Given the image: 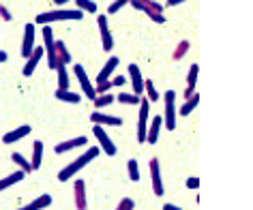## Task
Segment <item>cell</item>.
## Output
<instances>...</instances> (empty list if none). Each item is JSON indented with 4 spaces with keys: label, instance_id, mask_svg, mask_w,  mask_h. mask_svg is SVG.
<instances>
[{
    "label": "cell",
    "instance_id": "obj_1",
    "mask_svg": "<svg viewBox=\"0 0 253 210\" xmlns=\"http://www.w3.org/2000/svg\"><path fill=\"white\" fill-rule=\"evenodd\" d=\"M99 155H101V148H99V146H90V148H88V150L84 152V155L78 157V159H73V161L69 163L67 168H62V169L58 171V180H60V182L71 180V178H73L75 174H80V171L84 169L86 165L92 161V159H97Z\"/></svg>",
    "mask_w": 253,
    "mask_h": 210
},
{
    "label": "cell",
    "instance_id": "obj_2",
    "mask_svg": "<svg viewBox=\"0 0 253 210\" xmlns=\"http://www.w3.org/2000/svg\"><path fill=\"white\" fill-rule=\"evenodd\" d=\"M67 20H84V13L78 9H54V11H45V13H39L37 15V24L45 26V24H52V22H67Z\"/></svg>",
    "mask_w": 253,
    "mask_h": 210
},
{
    "label": "cell",
    "instance_id": "obj_3",
    "mask_svg": "<svg viewBox=\"0 0 253 210\" xmlns=\"http://www.w3.org/2000/svg\"><path fill=\"white\" fill-rule=\"evenodd\" d=\"M166 114H163V125L168 126V131H174L176 129V92L174 90H168L166 92Z\"/></svg>",
    "mask_w": 253,
    "mask_h": 210
},
{
    "label": "cell",
    "instance_id": "obj_4",
    "mask_svg": "<svg viewBox=\"0 0 253 210\" xmlns=\"http://www.w3.org/2000/svg\"><path fill=\"white\" fill-rule=\"evenodd\" d=\"M92 135L99 139V148H101V152H105L107 157H114V155H116V144L112 142V137L105 133L103 126L94 125V126H92Z\"/></svg>",
    "mask_w": 253,
    "mask_h": 210
},
{
    "label": "cell",
    "instance_id": "obj_5",
    "mask_svg": "<svg viewBox=\"0 0 253 210\" xmlns=\"http://www.w3.org/2000/svg\"><path fill=\"white\" fill-rule=\"evenodd\" d=\"M148 112H150V101L148 99H140V125H137V142L140 144H146Z\"/></svg>",
    "mask_w": 253,
    "mask_h": 210
},
{
    "label": "cell",
    "instance_id": "obj_6",
    "mask_svg": "<svg viewBox=\"0 0 253 210\" xmlns=\"http://www.w3.org/2000/svg\"><path fill=\"white\" fill-rule=\"evenodd\" d=\"M43 43H45V47H43V52H47V67L54 69L56 71V49H54V33L52 28H49V24L43 26Z\"/></svg>",
    "mask_w": 253,
    "mask_h": 210
},
{
    "label": "cell",
    "instance_id": "obj_7",
    "mask_svg": "<svg viewBox=\"0 0 253 210\" xmlns=\"http://www.w3.org/2000/svg\"><path fill=\"white\" fill-rule=\"evenodd\" d=\"M73 73H75V78H78V82H80L82 90H84V97L92 101L94 97H97V92H94V86L90 84V78H88L86 69L82 65H73Z\"/></svg>",
    "mask_w": 253,
    "mask_h": 210
},
{
    "label": "cell",
    "instance_id": "obj_8",
    "mask_svg": "<svg viewBox=\"0 0 253 210\" xmlns=\"http://www.w3.org/2000/svg\"><path fill=\"white\" fill-rule=\"evenodd\" d=\"M73 204H75V210H86L88 208L84 178H75L73 180Z\"/></svg>",
    "mask_w": 253,
    "mask_h": 210
},
{
    "label": "cell",
    "instance_id": "obj_9",
    "mask_svg": "<svg viewBox=\"0 0 253 210\" xmlns=\"http://www.w3.org/2000/svg\"><path fill=\"white\" fill-rule=\"evenodd\" d=\"M150 168V182H153V193L155 195H163V180H161V168H159V159H150L148 161Z\"/></svg>",
    "mask_w": 253,
    "mask_h": 210
},
{
    "label": "cell",
    "instance_id": "obj_10",
    "mask_svg": "<svg viewBox=\"0 0 253 210\" xmlns=\"http://www.w3.org/2000/svg\"><path fill=\"white\" fill-rule=\"evenodd\" d=\"M97 24H99V35H101V43H103V49H105V52H112V49H114V37H112V33H110L107 15H99V17H97Z\"/></svg>",
    "mask_w": 253,
    "mask_h": 210
},
{
    "label": "cell",
    "instance_id": "obj_11",
    "mask_svg": "<svg viewBox=\"0 0 253 210\" xmlns=\"http://www.w3.org/2000/svg\"><path fill=\"white\" fill-rule=\"evenodd\" d=\"M90 120L99 126H123V118L120 116H110V114H103L99 110L90 114Z\"/></svg>",
    "mask_w": 253,
    "mask_h": 210
},
{
    "label": "cell",
    "instance_id": "obj_12",
    "mask_svg": "<svg viewBox=\"0 0 253 210\" xmlns=\"http://www.w3.org/2000/svg\"><path fill=\"white\" fill-rule=\"evenodd\" d=\"M35 49V24H26L24 26V41H22V56L28 58Z\"/></svg>",
    "mask_w": 253,
    "mask_h": 210
},
{
    "label": "cell",
    "instance_id": "obj_13",
    "mask_svg": "<svg viewBox=\"0 0 253 210\" xmlns=\"http://www.w3.org/2000/svg\"><path fill=\"white\" fill-rule=\"evenodd\" d=\"M126 71H129V80H131V86H133V94H137V97H140V94L144 92V78H142L140 67L131 62V65L126 67Z\"/></svg>",
    "mask_w": 253,
    "mask_h": 210
},
{
    "label": "cell",
    "instance_id": "obj_14",
    "mask_svg": "<svg viewBox=\"0 0 253 210\" xmlns=\"http://www.w3.org/2000/svg\"><path fill=\"white\" fill-rule=\"evenodd\" d=\"M43 54H45V52H43V47H35V49H33V54H30L28 58H26V65H24V69H22V75H24V78H30V75L35 73V69H37V65L41 62Z\"/></svg>",
    "mask_w": 253,
    "mask_h": 210
},
{
    "label": "cell",
    "instance_id": "obj_15",
    "mask_svg": "<svg viewBox=\"0 0 253 210\" xmlns=\"http://www.w3.org/2000/svg\"><path fill=\"white\" fill-rule=\"evenodd\" d=\"M86 144H88V139H86L84 135H80V137H73V139H65V142L56 144L54 152H56V155H62V152H69V150H75V148H84Z\"/></svg>",
    "mask_w": 253,
    "mask_h": 210
},
{
    "label": "cell",
    "instance_id": "obj_16",
    "mask_svg": "<svg viewBox=\"0 0 253 210\" xmlns=\"http://www.w3.org/2000/svg\"><path fill=\"white\" fill-rule=\"evenodd\" d=\"M118 56H110V60L103 65V69L99 71L97 75V82H107V80H112L114 78V71H116V67H118Z\"/></svg>",
    "mask_w": 253,
    "mask_h": 210
},
{
    "label": "cell",
    "instance_id": "obj_17",
    "mask_svg": "<svg viewBox=\"0 0 253 210\" xmlns=\"http://www.w3.org/2000/svg\"><path fill=\"white\" fill-rule=\"evenodd\" d=\"M161 126H163V118L161 116H155L150 120L148 129H146V142L148 144H157V139H159V133H161Z\"/></svg>",
    "mask_w": 253,
    "mask_h": 210
},
{
    "label": "cell",
    "instance_id": "obj_18",
    "mask_svg": "<svg viewBox=\"0 0 253 210\" xmlns=\"http://www.w3.org/2000/svg\"><path fill=\"white\" fill-rule=\"evenodd\" d=\"M28 135H30V126H28V125H24V126H17V129L9 131V133H4L2 142H4V144H15V142H20V139L28 137Z\"/></svg>",
    "mask_w": 253,
    "mask_h": 210
},
{
    "label": "cell",
    "instance_id": "obj_19",
    "mask_svg": "<svg viewBox=\"0 0 253 210\" xmlns=\"http://www.w3.org/2000/svg\"><path fill=\"white\" fill-rule=\"evenodd\" d=\"M54 49H56V65H69L71 62V54H69V49L65 45V41H54ZM56 67V69H58Z\"/></svg>",
    "mask_w": 253,
    "mask_h": 210
},
{
    "label": "cell",
    "instance_id": "obj_20",
    "mask_svg": "<svg viewBox=\"0 0 253 210\" xmlns=\"http://www.w3.org/2000/svg\"><path fill=\"white\" fill-rule=\"evenodd\" d=\"M49 204H52V195L49 193H43L39 195L37 200H33L28 204V206H24V208H17V210H43V208H47Z\"/></svg>",
    "mask_w": 253,
    "mask_h": 210
},
{
    "label": "cell",
    "instance_id": "obj_21",
    "mask_svg": "<svg viewBox=\"0 0 253 210\" xmlns=\"http://www.w3.org/2000/svg\"><path fill=\"white\" fill-rule=\"evenodd\" d=\"M11 161H13L17 168L24 171V174H33V171H35L33 165H30V159H26L22 152H13V155H11Z\"/></svg>",
    "mask_w": 253,
    "mask_h": 210
},
{
    "label": "cell",
    "instance_id": "obj_22",
    "mask_svg": "<svg viewBox=\"0 0 253 210\" xmlns=\"http://www.w3.org/2000/svg\"><path fill=\"white\" fill-rule=\"evenodd\" d=\"M56 99L58 101H65V103H71V105H78L80 101H82V94L78 92H73V90H56Z\"/></svg>",
    "mask_w": 253,
    "mask_h": 210
},
{
    "label": "cell",
    "instance_id": "obj_23",
    "mask_svg": "<svg viewBox=\"0 0 253 210\" xmlns=\"http://www.w3.org/2000/svg\"><path fill=\"white\" fill-rule=\"evenodd\" d=\"M41 161H43V142L37 139V142L33 144V157H30V165H33V169H39Z\"/></svg>",
    "mask_w": 253,
    "mask_h": 210
},
{
    "label": "cell",
    "instance_id": "obj_24",
    "mask_svg": "<svg viewBox=\"0 0 253 210\" xmlns=\"http://www.w3.org/2000/svg\"><path fill=\"white\" fill-rule=\"evenodd\" d=\"M24 171L22 169H17V171H13V174L11 176H7V178H2V180H0V191H4V189H9V187H13V184H17L20 180H24Z\"/></svg>",
    "mask_w": 253,
    "mask_h": 210
},
{
    "label": "cell",
    "instance_id": "obj_25",
    "mask_svg": "<svg viewBox=\"0 0 253 210\" xmlns=\"http://www.w3.org/2000/svg\"><path fill=\"white\" fill-rule=\"evenodd\" d=\"M198 103H200V94H198V92H195L191 99H185V103H182V105H180V110H178V112H180V116H189V114H191L195 107H198Z\"/></svg>",
    "mask_w": 253,
    "mask_h": 210
},
{
    "label": "cell",
    "instance_id": "obj_26",
    "mask_svg": "<svg viewBox=\"0 0 253 210\" xmlns=\"http://www.w3.org/2000/svg\"><path fill=\"white\" fill-rule=\"evenodd\" d=\"M75 9L82 11V13H97V2L92 0H73Z\"/></svg>",
    "mask_w": 253,
    "mask_h": 210
},
{
    "label": "cell",
    "instance_id": "obj_27",
    "mask_svg": "<svg viewBox=\"0 0 253 210\" xmlns=\"http://www.w3.org/2000/svg\"><path fill=\"white\" fill-rule=\"evenodd\" d=\"M144 92H146V99L150 103H155V101H159V92H157V88L153 84V80H144Z\"/></svg>",
    "mask_w": 253,
    "mask_h": 210
},
{
    "label": "cell",
    "instance_id": "obj_28",
    "mask_svg": "<svg viewBox=\"0 0 253 210\" xmlns=\"http://www.w3.org/2000/svg\"><path fill=\"white\" fill-rule=\"evenodd\" d=\"M56 73H58V88L60 90H69V71L65 65H60L56 69Z\"/></svg>",
    "mask_w": 253,
    "mask_h": 210
},
{
    "label": "cell",
    "instance_id": "obj_29",
    "mask_svg": "<svg viewBox=\"0 0 253 210\" xmlns=\"http://www.w3.org/2000/svg\"><path fill=\"white\" fill-rule=\"evenodd\" d=\"M116 99H118V103H123V105H140V97L133 92H120Z\"/></svg>",
    "mask_w": 253,
    "mask_h": 210
},
{
    "label": "cell",
    "instance_id": "obj_30",
    "mask_svg": "<svg viewBox=\"0 0 253 210\" xmlns=\"http://www.w3.org/2000/svg\"><path fill=\"white\" fill-rule=\"evenodd\" d=\"M92 103H94V107H107V105H112L114 103V94L112 92H105V94H97V97L92 99Z\"/></svg>",
    "mask_w": 253,
    "mask_h": 210
},
{
    "label": "cell",
    "instance_id": "obj_31",
    "mask_svg": "<svg viewBox=\"0 0 253 210\" xmlns=\"http://www.w3.org/2000/svg\"><path fill=\"white\" fill-rule=\"evenodd\" d=\"M126 171H129V178L133 182L140 180V165H137L135 159H129V161H126Z\"/></svg>",
    "mask_w": 253,
    "mask_h": 210
},
{
    "label": "cell",
    "instance_id": "obj_32",
    "mask_svg": "<svg viewBox=\"0 0 253 210\" xmlns=\"http://www.w3.org/2000/svg\"><path fill=\"white\" fill-rule=\"evenodd\" d=\"M189 47H191V43H189V41H180L178 45H176V49H174L172 58H174V60H182V58H185V56H187Z\"/></svg>",
    "mask_w": 253,
    "mask_h": 210
},
{
    "label": "cell",
    "instance_id": "obj_33",
    "mask_svg": "<svg viewBox=\"0 0 253 210\" xmlns=\"http://www.w3.org/2000/svg\"><path fill=\"white\" fill-rule=\"evenodd\" d=\"M198 73H200V67H198V65H191V67H189V73H187V86L195 88V84H198Z\"/></svg>",
    "mask_w": 253,
    "mask_h": 210
},
{
    "label": "cell",
    "instance_id": "obj_34",
    "mask_svg": "<svg viewBox=\"0 0 253 210\" xmlns=\"http://www.w3.org/2000/svg\"><path fill=\"white\" fill-rule=\"evenodd\" d=\"M131 0H114V2H110V7H107V15H114V13H118L120 9L125 7V4H129Z\"/></svg>",
    "mask_w": 253,
    "mask_h": 210
},
{
    "label": "cell",
    "instance_id": "obj_35",
    "mask_svg": "<svg viewBox=\"0 0 253 210\" xmlns=\"http://www.w3.org/2000/svg\"><path fill=\"white\" fill-rule=\"evenodd\" d=\"M133 208H135V202L131 200V197H123L114 210H133Z\"/></svg>",
    "mask_w": 253,
    "mask_h": 210
},
{
    "label": "cell",
    "instance_id": "obj_36",
    "mask_svg": "<svg viewBox=\"0 0 253 210\" xmlns=\"http://www.w3.org/2000/svg\"><path fill=\"white\" fill-rule=\"evenodd\" d=\"M163 4L155 2V0H146V4H144V11H155V13H163Z\"/></svg>",
    "mask_w": 253,
    "mask_h": 210
},
{
    "label": "cell",
    "instance_id": "obj_37",
    "mask_svg": "<svg viewBox=\"0 0 253 210\" xmlns=\"http://www.w3.org/2000/svg\"><path fill=\"white\" fill-rule=\"evenodd\" d=\"M144 13H146L155 24H166V15L163 13H155V11H144Z\"/></svg>",
    "mask_w": 253,
    "mask_h": 210
},
{
    "label": "cell",
    "instance_id": "obj_38",
    "mask_svg": "<svg viewBox=\"0 0 253 210\" xmlns=\"http://www.w3.org/2000/svg\"><path fill=\"white\" fill-rule=\"evenodd\" d=\"M0 20H2V22H11V20H13L11 11L7 7H2V4H0Z\"/></svg>",
    "mask_w": 253,
    "mask_h": 210
},
{
    "label": "cell",
    "instance_id": "obj_39",
    "mask_svg": "<svg viewBox=\"0 0 253 210\" xmlns=\"http://www.w3.org/2000/svg\"><path fill=\"white\" fill-rule=\"evenodd\" d=\"M112 82V88H116V86H125V75H114V78L110 80Z\"/></svg>",
    "mask_w": 253,
    "mask_h": 210
},
{
    "label": "cell",
    "instance_id": "obj_40",
    "mask_svg": "<svg viewBox=\"0 0 253 210\" xmlns=\"http://www.w3.org/2000/svg\"><path fill=\"white\" fill-rule=\"evenodd\" d=\"M187 187L189 189H200V180L198 178H187Z\"/></svg>",
    "mask_w": 253,
    "mask_h": 210
},
{
    "label": "cell",
    "instance_id": "obj_41",
    "mask_svg": "<svg viewBox=\"0 0 253 210\" xmlns=\"http://www.w3.org/2000/svg\"><path fill=\"white\" fill-rule=\"evenodd\" d=\"M195 94V88H191V86H187L185 90H182V99H191Z\"/></svg>",
    "mask_w": 253,
    "mask_h": 210
},
{
    "label": "cell",
    "instance_id": "obj_42",
    "mask_svg": "<svg viewBox=\"0 0 253 210\" xmlns=\"http://www.w3.org/2000/svg\"><path fill=\"white\" fill-rule=\"evenodd\" d=\"M182 2H187V0H168V7H176V4H182Z\"/></svg>",
    "mask_w": 253,
    "mask_h": 210
},
{
    "label": "cell",
    "instance_id": "obj_43",
    "mask_svg": "<svg viewBox=\"0 0 253 210\" xmlns=\"http://www.w3.org/2000/svg\"><path fill=\"white\" fill-rule=\"evenodd\" d=\"M163 210H182V208H178L176 204H163Z\"/></svg>",
    "mask_w": 253,
    "mask_h": 210
},
{
    "label": "cell",
    "instance_id": "obj_44",
    "mask_svg": "<svg viewBox=\"0 0 253 210\" xmlns=\"http://www.w3.org/2000/svg\"><path fill=\"white\" fill-rule=\"evenodd\" d=\"M67 2H71V0H54V4H56V7H60V9H62V7H65V4H67Z\"/></svg>",
    "mask_w": 253,
    "mask_h": 210
},
{
    "label": "cell",
    "instance_id": "obj_45",
    "mask_svg": "<svg viewBox=\"0 0 253 210\" xmlns=\"http://www.w3.org/2000/svg\"><path fill=\"white\" fill-rule=\"evenodd\" d=\"M7 58H9V54L4 49H0V62H7Z\"/></svg>",
    "mask_w": 253,
    "mask_h": 210
}]
</instances>
